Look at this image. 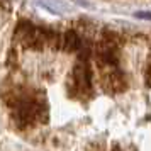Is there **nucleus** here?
<instances>
[{
	"mask_svg": "<svg viewBox=\"0 0 151 151\" xmlns=\"http://www.w3.org/2000/svg\"><path fill=\"white\" fill-rule=\"evenodd\" d=\"M73 90L82 97H88L92 93V71L87 61H80L73 68Z\"/></svg>",
	"mask_w": 151,
	"mask_h": 151,
	"instance_id": "nucleus-1",
	"label": "nucleus"
},
{
	"mask_svg": "<svg viewBox=\"0 0 151 151\" xmlns=\"http://www.w3.org/2000/svg\"><path fill=\"white\" fill-rule=\"evenodd\" d=\"M36 32H37V26H34L29 21H21L17 24V27H15V41L21 42L24 48L32 49Z\"/></svg>",
	"mask_w": 151,
	"mask_h": 151,
	"instance_id": "nucleus-2",
	"label": "nucleus"
},
{
	"mask_svg": "<svg viewBox=\"0 0 151 151\" xmlns=\"http://www.w3.org/2000/svg\"><path fill=\"white\" fill-rule=\"evenodd\" d=\"M82 48V39L80 36L76 34L75 31H66L63 32V42H61V49L63 51H68V53H73V51H78Z\"/></svg>",
	"mask_w": 151,
	"mask_h": 151,
	"instance_id": "nucleus-3",
	"label": "nucleus"
},
{
	"mask_svg": "<svg viewBox=\"0 0 151 151\" xmlns=\"http://www.w3.org/2000/svg\"><path fill=\"white\" fill-rule=\"evenodd\" d=\"M136 17H141V19H151V14H148V12H136Z\"/></svg>",
	"mask_w": 151,
	"mask_h": 151,
	"instance_id": "nucleus-4",
	"label": "nucleus"
},
{
	"mask_svg": "<svg viewBox=\"0 0 151 151\" xmlns=\"http://www.w3.org/2000/svg\"><path fill=\"white\" fill-rule=\"evenodd\" d=\"M112 151H121V150H119V148H117V146H116V148H114V150H112Z\"/></svg>",
	"mask_w": 151,
	"mask_h": 151,
	"instance_id": "nucleus-5",
	"label": "nucleus"
}]
</instances>
